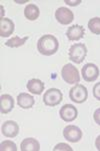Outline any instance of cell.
Returning <instances> with one entry per match:
<instances>
[{
	"label": "cell",
	"mask_w": 100,
	"mask_h": 151,
	"mask_svg": "<svg viewBox=\"0 0 100 151\" xmlns=\"http://www.w3.org/2000/svg\"><path fill=\"white\" fill-rule=\"evenodd\" d=\"M61 76L63 80L68 84H77L80 81V75L77 68L70 63L63 66V68L61 69Z\"/></svg>",
	"instance_id": "obj_2"
},
{
	"label": "cell",
	"mask_w": 100,
	"mask_h": 151,
	"mask_svg": "<svg viewBox=\"0 0 100 151\" xmlns=\"http://www.w3.org/2000/svg\"><path fill=\"white\" fill-rule=\"evenodd\" d=\"M1 131H2V134H3L5 137L13 138L15 136H17V134H18L19 126L15 121L8 120V121H5L4 123L2 124Z\"/></svg>",
	"instance_id": "obj_10"
},
{
	"label": "cell",
	"mask_w": 100,
	"mask_h": 151,
	"mask_svg": "<svg viewBox=\"0 0 100 151\" xmlns=\"http://www.w3.org/2000/svg\"><path fill=\"white\" fill-rule=\"evenodd\" d=\"M93 96L97 100H100V82L96 83L93 87Z\"/></svg>",
	"instance_id": "obj_22"
},
{
	"label": "cell",
	"mask_w": 100,
	"mask_h": 151,
	"mask_svg": "<svg viewBox=\"0 0 100 151\" xmlns=\"http://www.w3.org/2000/svg\"><path fill=\"white\" fill-rule=\"evenodd\" d=\"M55 18L60 24L68 25L73 21L74 15L71 10H69L67 7H60L56 10L55 12Z\"/></svg>",
	"instance_id": "obj_7"
},
{
	"label": "cell",
	"mask_w": 100,
	"mask_h": 151,
	"mask_svg": "<svg viewBox=\"0 0 100 151\" xmlns=\"http://www.w3.org/2000/svg\"><path fill=\"white\" fill-rule=\"evenodd\" d=\"M88 28L92 33L99 35L100 34V17H94V18H91L89 20Z\"/></svg>",
	"instance_id": "obj_19"
},
{
	"label": "cell",
	"mask_w": 100,
	"mask_h": 151,
	"mask_svg": "<svg viewBox=\"0 0 100 151\" xmlns=\"http://www.w3.org/2000/svg\"><path fill=\"white\" fill-rule=\"evenodd\" d=\"M77 109L72 104H65V105L61 107L59 111L60 118L66 122H71L75 120L76 117H77Z\"/></svg>",
	"instance_id": "obj_9"
},
{
	"label": "cell",
	"mask_w": 100,
	"mask_h": 151,
	"mask_svg": "<svg viewBox=\"0 0 100 151\" xmlns=\"http://www.w3.org/2000/svg\"><path fill=\"white\" fill-rule=\"evenodd\" d=\"M53 150L54 151H57V150H67V151L69 150V151H71L72 150V148L69 146V145L65 144V143H59V144L56 145Z\"/></svg>",
	"instance_id": "obj_21"
},
{
	"label": "cell",
	"mask_w": 100,
	"mask_h": 151,
	"mask_svg": "<svg viewBox=\"0 0 100 151\" xmlns=\"http://www.w3.org/2000/svg\"><path fill=\"white\" fill-rule=\"evenodd\" d=\"M20 149L22 151H38L40 149V144L34 138H26L21 142Z\"/></svg>",
	"instance_id": "obj_16"
},
{
	"label": "cell",
	"mask_w": 100,
	"mask_h": 151,
	"mask_svg": "<svg viewBox=\"0 0 100 151\" xmlns=\"http://www.w3.org/2000/svg\"><path fill=\"white\" fill-rule=\"evenodd\" d=\"M28 40V36H25L23 38H20L19 36H15L10 38L9 40H7L5 42V45L8 46V47H19V46H22Z\"/></svg>",
	"instance_id": "obj_18"
},
{
	"label": "cell",
	"mask_w": 100,
	"mask_h": 151,
	"mask_svg": "<svg viewBox=\"0 0 100 151\" xmlns=\"http://www.w3.org/2000/svg\"><path fill=\"white\" fill-rule=\"evenodd\" d=\"M93 118H94V121L98 125H100V108L95 110V112H94V114H93Z\"/></svg>",
	"instance_id": "obj_23"
},
{
	"label": "cell",
	"mask_w": 100,
	"mask_h": 151,
	"mask_svg": "<svg viewBox=\"0 0 100 151\" xmlns=\"http://www.w3.org/2000/svg\"><path fill=\"white\" fill-rule=\"evenodd\" d=\"M95 146L97 148V150L100 151V135L96 138V140H95Z\"/></svg>",
	"instance_id": "obj_25"
},
{
	"label": "cell",
	"mask_w": 100,
	"mask_h": 151,
	"mask_svg": "<svg viewBox=\"0 0 100 151\" xmlns=\"http://www.w3.org/2000/svg\"><path fill=\"white\" fill-rule=\"evenodd\" d=\"M62 92L57 88H50L44 93L43 101L47 106H56L62 101Z\"/></svg>",
	"instance_id": "obj_4"
},
{
	"label": "cell",
	"mask_w": 100,
	"mask_h": 151,
	"mask_svg": "<svg viewBox=\"0 0 100 151\" xmlns=\"http://www.w3.org/2000/svg\"><path fill=\"white\" fill-rule=\"evenodd\" d=\"M65 3H67L71 6H75V5H78L81 3V0H77V1H70V0H65Z\"/></svg>",
	"instance_id": "obj_24"
},
{
	"label": "cell",
	"mask_w": 100,
	"mask_h": 151,
	"mask_svg": "<svg viewBox=\"0 0 100 151\" xmlns=\"http://www.w3.org/2000/svg\"><path fill=\"white\" fill-rule=\"evenodd\" d=\"M14 32V23L9 18H3L0 20V36L8 37Z\"/></svg>",
	"instance_id": "obj_12"
},
{
	"label": "cell",
	"mask_w": 100,
	"mask_h": 151,
	"mask_svg": "<svg viewBox=\"0 0 100 151\" xmlns=\"http://www.w3.org/2000/svg\"><path fill=\"white\" fill-rule=\"evenodd\" d=\"M0 150L1 151H16L17 146L14 142L10 141V140H6V141L1 142V144H0Z\"/></svg>",
	"instance_id": "obj_20"
},
{
	"label": "cell",
	"mask_w": 100,
	"mask_h": 151,
	"mask_svg": "<svg viewBox=\"0 0 100 151\" xmlns=\"http://www.w3.org/2000/svg\"><path fill=\"white\" fill-rule=\"evenodd\" d=\"M17 103L23 109H29L34 105V98L28 93H20L17 96Z\"/></svg>",
	"instance_id": "obj_15"
},
{
	"label": "cell",
	"mask_w": 100,
	"mask_h": 151,
	"mask_svg": "<svg viewBox=\"0 0 100 151\" xmlns=\"http://www.w3.org/2000/svg\"><path fill=\"white\" fill-rule=\"evenodd\" d=\"M39 8L35 4H28L24 9V15L28 20H36L39 17Z\"/></svg>",
	"instance_id": "obj_17"
},
{
	"label": "cell",
	"mask_w": 100,
	"mask_h": 151,
	"mask_svg": "<svg viewBox=\"0 0 100 151\" xmlns=\"http://www.w3.org/2000/svg\"><path fill=\"white\" fill-rule=\"evenodd\" d=\"M27 89L29 92H31L33 94H37V95H40L43 91H44V83L42 82L39 79H30L27 82Z\"/></svg>",
	"instance_id": "obj_14"
},
{
	"label": "cell",
	"mask_w": 100,
	"mask_h": 151,
	"mask_svg": "<svg viewBox=\"0 0 100 151\" xmlns=\"http://www.w3.org/2000/svg\"><path fill=\"white\" fill-rule=\"evenodd\" d=\"M58 48H59V42L57 38L51 34L41 36L37 42V49L42 55H53L57 52Z\"/></svg>",
	"instance_id": "obj_1"
},
{
	"label": "cell",
	"mask_w": 100,
	"mask_h": 151,
	"mask_svg": "<svg viewBox=\"0 0 100 151\" xmlns=\"http://www.w3.org/2000/svg\"><path fill=\"white\" fill-rule=\"evenodd\" d=\"M69 97L73 102L76 103H83L88 97L87 88L82 84H76L69 91Z\"/></svg>",
	"instance_id": "obj_5"
},
{
	"label": "cell",
	"mask_w": 100,
	"mask_h": 151,
	"mask_svg": "<svg viewBox=\"0 0 100 151\" xmlns=\"http://www.w3.org/2000/svg\"><path fill=\"white\" fill-rule=\"evenodd\" d=\"M84 27L81 25H72L67 29L66 31V36L70 41H77L84 36Z\"/></svg>",
	"instance_id": "obj_11"
},
{
	"label": "cell",
	"mask_w": 100,
	"mask_h": 151,
	"mask_svg": "<svg viewBox=\"0 0 100 151\" xmlns=\"http://www.w3.org/2000/svg\"><path fill=\"white\" fill-rule=\"evenodd\" d=\"M63 136L70 142H78L82 138V131L80 128L74 125H68L63 130Z\"/></svg>",
	"instance_id": "obj_8"
},
{
	"label": "cell",
	"mask_w": 100,
	"mask_h": 151,
	"mask_svg": "<svg viewBox=\"0 0 100 151\" xmlns=\"http://www.w3.org/2000/svg\"><path fill=\"white\" fill-rule=\"evenodd\" d=\"M87 55V47L84 43H77L73 44L69 48V59L73 62L81 63L82 61L85 59Z\"/></svg>",
	"instance_id": "obj_3"
},
{
	"label": "cell",
	"mask_w": 100,
	"mask_h": 151,
	"mask_svg": "<svg viewBox=\"0 0 100 151\" xmlns=\"http://www.w3.org/2000/svg\"><path fill=\"white\" fill-rule=\"evenodd\" d=\"M82 77L87 82L95 81L99 76V68L93 63H87L81 69Z\"/></svg>",
	"instance_id": "obj_6"
},
{
	"label": "cell",
	"mask_w": 100,
	"mask_h": 151,
	"mask_svg": "<svg viewBox=\"0 0 100 151\" xmlns=\"http://www.w3.org/2000/svg\"><path fill=\"white\" fill-rule=\"evenodd\" d=\"M14 100L9 94H3L0 97V111L2 114H7L13 109Z\"/></svg>",
	"instance_id": "obj_13"
}]
</instances>
